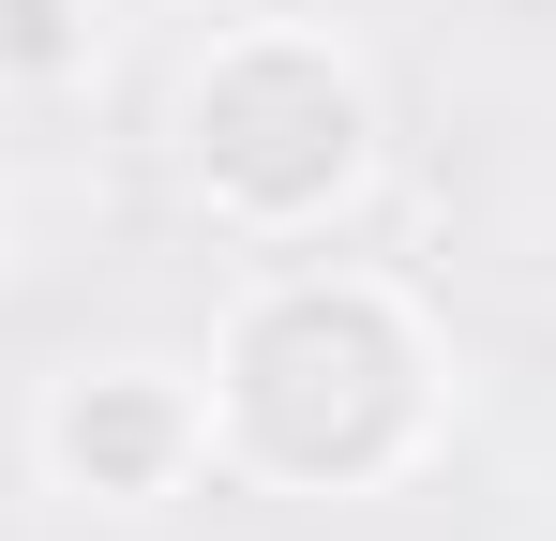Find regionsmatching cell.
Listing matches in <instances>:
<instances>
[{
	"mask_svg": "<svg viewBox=\"0 0 556 541\" xmlns=\"http://www.w3.org/2000/svg\"><path fill=\"white\" fill-rule=\"evenodd\" d=\"M76 466L151 481V466H166V406H151V391H91V406H76Z\"/></svg>",
	"mask_w": 556,
	"mask_h": 541,
	"instance_id": "1",
	"label": "cell"
},
{
	"mask_svg": "<svg viewBox=\"0 0 556 541\" xmlns=\"http://www.w3.org/2000/svg\"><path fill=\"white\" fill-rule=\"evenodd\" d=\"M61 46H76L61 0H0V61H15V76H61Z\"/></svg>",
	"mask_w": 556,
	"mask_h": 541,
	"instance_id": "2",
	"label": "cell"
}]
</instances>
